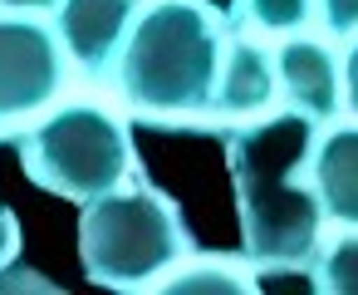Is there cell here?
I'll return each instance as SVG.
<instances>
[{"label": "cell", "mask_w": 358, "mask_h": 295, "mask_svg": "<svg viewBox=\"0 0 358 295\" xmlns=\"http://www.w3.org/2000/svg\"><path fill=\"white\" fill-rule=\"evenodd\" d=\"M319 123L285 109L226 133V163L241 217V251L255 270L309 266L324 241V202L309 182Z\"/></svg>", "instance_id": "cell-1"}, {"label": "cell", "mask_w": 358, "mask_h": 295, "mask_svg": "<svg viewBox=\"0 0 358 295\" xmlns=\"http://www.w3.org/2000/svg\"><path fill=\"white\" fill-rule=\"evenodd\" d=\"M226 45L231 20L206 0H148L123 40L108 84L118 89L128 114L167 128H192L206 123Z\"/></svg>", "instance_id": "cell-2"}, {"label": "cell", "mask_w": 358, "mask_h": 295, "mask_svg": "<svg viewBox=\"0 0 358 295\" xmlns=\"http://www.w3.org/2000/svg\"><path fill=\"white\" fill-rule=\"evenodd\" d=\"M192 256L187 221L177 202H167L148 182H123L94 202H84L79 217V261L94 285L108 290H138L162 285L182 261Z\"/></svg>", "instance_id": "cell-3"}, {"label": "cell", "mask_w": 358, "mask_h": 295, "mask_svg": "<svg viewBox=\"0 0 358 295\" xmlns=\"http://www.w3.org/2000/svg\"><path fill=\"white\" fill-rule=\"evenodd\" d=\"M20 163L25 177L55 197L94 202L128 182L138 167L128 118L99 99H69L59 109H45L20 133Z\"/></svg>", "instance_id": "cell-4"}, {"label": "cell", "mask_w": 358, "mask_h": 295, "mask_svg": "<svg viewBox=\"0 0 358 295\" xmlns=\"http://www.w3.org/2000/svg\"><path fill=\"white\" fill-rule=\"evenodd\" d=\"M69 55L55 35V25L35 15H0V133L35 123L55 99L64 94Z\"/></svg>", "instance_id": "cell-5"}, {"label": "cell", "mask_w": 358, "mask_h": 295, "mask_svg": "<svg viewBox=\"0 0 358 295\" xmlns=\"http://www.w3.org/2000/svg\"><path fill=\"white\" fill-rule=\"evenodd\" d=\"M275 104H280L275 50H265V40L236 30L231 45H226V64H221V79H216V99H211L201 128L231 133L241 123H255V118L275 114Z\"/></svg>", "instance_id": "cell-6"}, {"label": "cell", "mask_w": 358, "mask_h": 295, "mask_svg": "<svg viewBox=\"0 0 358 295\" xmlns=\"http://www.w3.org/2000/svg\"><path fill=\"white\" fill-rule=\"evenodd\" d=\"M143 11V0H59L55 35L69 55V64L89 79H113V64L123 55V40Z\"/></svg>", "instance_id": "cell-7"}, {"label": "cell", "mask_w": 358, "mask_h": 295, "mask_svg": "<svg viewBox=\"0 0 358 295\" xmlns=\"http://www.w3.org/2000/svg\"><path fill=\"white\" fill-rule=\"evenodd\" d=\"M275 74H280V104L314 118L319 128L343 114V60L314 40V35H289L275 50Z\"/></svg>", "instance_id": "cell-8"}, {"label": "cell", "mask_w": 358, "mask_h": 295, "mask_svg": "<svg viewBox=\"0 0 358 295\" xmlns=\"http://www.w3.org/2000/svg\"><path fill=\"white\" fill-rule=\"evenodd\" d=\"M309 182L329 221L358 226V123H329V133L319 128L309 153Z\"/></svg>", "instance_id": "cell-9"}, {"label": "cell", "mask_w": 358, "mask_h": 295, "mask_svg": "<svg viewBox=\"0 0 358 295\" xmlns=\"http://www.w3.org/2000/svg\"><path fill=\"white\" fill-rule=\"evenodd\" d=\"M314 15H319V0H231L226 20L255 40H289L309 30Z\"/></svg>", "instance_id": "cell-10"}, {"label": "cell", "mask_w": 358, "mask_h": 295, "mask_svg": "<svg viewBox=\"0 0 358 295\" xmlns=\"http://www.w3.org/2000/svg\"><path fill=\"white\" fill-rule=\"evenodd\" d=\"M314 280L329 295H358V226H343L334 241H319L314 251Z\"/></svg>", "instance_id": "cell-11"}, {"label": "cell", "mask_w": 358, "mask_h": 295, "mask_svg": "<svg viewBox=\"0 0 358 295\" xmlns=\"http://www.w3.org/2000/svg\"><path fill=\"white\" fill-rule=\"evenodd\" d=\"M162 290H231V295H245L250 290V270L211 256V261H196L187 256L172 275H162Z\"/></svg>", "instance_id": "cell-12"}, {"label": "cell", "mask_w": 358, "mask_h": 295, "mask_svg": "<svg viewBox=\"0 0 358 295\" xmlns=\"http://www.w3.org/2000/svg\"><path fill=\"white\" fill-rule=\"evenodd\" d=\"M319 20L334 40H353L358 35V0H319Z\"/></svg>", "instance_id": "cell-13"}, {"label": "cell", "mask_w": 358, "mask_h": 295, "mask_svg": "<svg viewBox=\"0 0 358 295\" xmlns=\"http://www.w3.org/2000/svg\"><path fill=\"white\" fill-rule=\"evenodd\" d=\"M15 256H20V221L10 207H0V270L15 266Z\"/></svg>", "instance_id": "cell-14"}, {"label": "cell", "mask_w": 358, "mask_h": 295, "mask_svg": "<svg viewBox=\"0 0 358 295\" xmlns=\"http://www.w3.org/2000/svg\"><path fill=\"white\" fill-rule=\"evenodd\" d=\"M343 109L358 118V35L343 50Z\"/></svg>", "instance_id": "cell-15"}, {"label": "cell", "mask_w": 358, "mask_h": 295, "mask_svg": "<svg viewBox=\"0 0 358 295\" xmlns=\"http://www.w3.org/2000/svg\"><path fill=\"white\" fill-rule=\"evenodd\" d=\"M0 11H15V15H55L59 0H0Z\"/></svg>", "instance_id": "cell-16"}]
</instances>
